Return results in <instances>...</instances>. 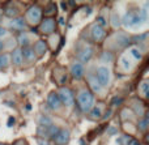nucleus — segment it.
<instances>
[{"instance_id": "b1692460", "label": "nucleus", "mask_w": 149, "mask_h": 145, "mask_svg": "<svg viewBox=\"0 0 149 145\" xmlns=\"http://www.w3.org/2000/svg\"><path fill=\"white\" fill-rule=\"evenodd\" d=\"M38 123L41 127H51L52 126V120L50 119L49 117H46V115H39L38 117Z\"/></svg>"}, {"instance_id": "9b49d317", "label": "nucleus", "mask_w": 149, "mask_h": 145, "mask_svg": "<svg viewBox=\"0 0 149 145\" xmlns=\"http://www.w3.org/2000/svg\"><path fill=\"white\" fill-rule=\"evenodd\" d=\"M47 105L50 106L51 110H60L62 109V102H60V98L58 96L56 92H51V93L47 96Z\"/></svg>"}, {"instance_id": "bb28decb", "label": "nucleus", "mask_w": 149, "mask_h": 145, "mask_svg": "<svg viewBox=\"0 0 149 145\" xmlns=\"http://www.w3.org/2000/svg\"><path fill=\"white\" fill-rule=\"evenodd\" d=\"M120 64H122V67H123V69H126V71H130V69H131V67H132L131 60H130V58H127V56L122 58V59H120Z\"/></svg>"}, {"instance_id": "f3484780", "label": "nucleus", "mask_w": 149, "mask_h": 145, "mask_svg": "<svg viewBox=\"0 0 149 145\" xmlns=\"http://www.w3.org/2000/svg\"><path fill=\"white\" fill-rule=\"evenodd\" d=\"M21 51H22V56H24V59H25L26 62H29V63H33V62H36V60H37L36 54H34L33 49H31L30 46H29V47H24V49H21Z\"/></svg>"}, {"instance_id": "4c0bfd02", "label": "nucleus", "mask_w": 149, "mask_h": 145, "mask_svg": "<svg viewBox=\"0 0 149 145\" xmlns=\"http://www.w3.org/2000/svg\"><path fill=\"white\" fill-rule=\"evenodd\" d=\"M3 20V9H0V22H1Z\"/></svg>"}, {"instance_id": "6e6552de", "label": "nucleus", "mask_w": 149, "mask_h": 145, "mask_svg": "<svg viewBox=\"0 0 149 145\" xmlns=\"http://www.w3.org/2000/svg\"><path fill=\"white\" fill-rule=\"evenodd\" d=\"M55 145H67L71 140V131L68 128H60L59 132L52 137Z\"/></svg>"}, {"instance_id": "5701e85b", "label": "nucleus", "mask_w": 149, "mask_h": 145, "mask_svg": "<svg viewBox=\"0 0 149 145\" xmlns=\"http://www.w3.org/2000/svg\"><path fill=\"white\" fill-rule=\"evenodd\" d=\"M113 60H114V54L110 50H105L100 56V62H102V63H111Z\"/></svg>"}, {"instance_id": "ddd939ff", "label": "nucleus", "mask_w": 149, "mask_h": 145, "mask_svg": "<svg viewBox=\"0 0 149 145\" xmlns=\"http://www.w3.org/2000/svg\"><path fill=\"white\" fill-rule=\"evenodd\" d=\"M33 51H34V54H36V56L37 58H41V56H43L47 52V50H49V46H47V43L45 41H42V39H38V41H36L34 42V44H33Z\"/></svg>"}, {"instance_id": "9d476101", "label": "nucleus", "mask_w": 149, "mask_h": 145, "mask_svg": "<svg viewBox=\"0 0 149 145\" xmlns=\"http://www.w3.org/2000/svg\"><path fill=\"white\" fill-rule=\"evenodd\" d=\"M70 73H71V76H72L73 78L80 80V78L85 75L84 64H81L80 62H73L72 64H71V67H70Z\"/></svg>"}, {"instance_id": "20e7f679", "label": "nucleus", "mask_w": 149, "mask_h": 145, "mask_svg": "<svg viewBox=\"0 0 149 145\" xmlns=\"http://www.w3.org/2000/svg\"><path fill=\"white\" fill-rule=\"evenodd\" d=\"M58 96L60 98V102H62L63 106L65 107H72L74 105V94L73 92L71 90L70 88H65V86H60L59 90L56 92Z\"/></svg>"}, {"instance_id": "e433bc0d", "label": "nucleus", "mask_w": 149, "mask_h": 145, "mask_svg": "<svg viewBox=\"0 0 149 145\" xmlns=\"http://www.w3.org/2000/svg\"><path fill=\"white\" fill-rule=\"evenodd\" d=\"M3 50H4V43H3V41L0 39V54H1Z\"/></svg>"}, {"instance_id": "f704fd0d", "label": "nucleus", "mask_w": 149, "mask_h": 145, "mask_svg": "<svg viewBox=\"0 0 149 145\" xmlns=\"http://www.w3.org/2000/svg\"><path fill=\"white\" fill-rule=\"evenodd\" d=\"M37 143H38V145H49V143H47L46 140H43V139H38Z\"/></svg>"}, {"instance_id": "cd10ccee", "label": "nucleus", "mask_w": 149, "mask_h": 145, "mask_svg": "<svg viewBox=\"0 0 149 145\" xmlns=\"http://www.w3.org/2000/svg\"><path fill=\"white\" fill-rule=\"evenodd\" d=\"M42 13H45L46 16L51 17V15H55V13H56V5H55V4H50L49 7H47V9L42 10Z\"/></svg>"}, {"instance_id": "0eeeda50", "label": "nucleus", "mask_w": 149, "mask_h": 145, "mask_svg": "<svg viewBox=\"0 0 149 145\" xmlns=\"http://www.w3.org/2000/svg\"><path fill=\"white\" fill-rule=\"evenodd\" d=\"M90 37H92V39L94 42H97V43L103 42V41H105V38H106L105 28L97 25V24H93L92 28H90Z\"/></svg>"}, {"instance_id": "58836bf2", "label": "nucleus", "mask_w": 149, "mask_h": 145, "mask_svg": "<svg viewBox=\"0 0 149 145\" xmlns=\"http://www.w3.org/2000/svg\"><path fill=\"white\" fill-rule=\"evenodd\" d=\"M0 145H1V144H0Z\"/></svg>"}, {"instance_id": "4be33fe9", "label": "nucleus", "mask_w": 149, "mask_h": 145, "mask_svg": "<svg viewBox=\"0 0 149 145\" xmlns=\"http://www.w3.org/2000/svg\"><path fill=\"white\" fill-rule=\"evenodd\" d=\"M110 24H111V26H113L114 29H118L119 26L122 25L120 16H119L118 12H115V10H114V12L111 13V16H110Z\"/></svg>"}, {"instance_id": "c9c22d12", "label": "nucleus", "mask_w": 149, "mask_h": 145, "mask_svg": "<svg viewBox=\"0 0 149 145\" xmlns=\"http://www.w3.org/2000/svg\"><path fill=\"white\" fill-rule=\"evenodd\" d=\"M13 145H26V141L25 140H17Z\"/></svg>"}, {"instance_id": "f257e3e1", "label": "nucleus", "mask_w": 149, "mask_h": 145, "mask_svg": "<svg viewBox=\"0 0 149 145\" xmlns=\"http://www.w3.org/2000/svg\"><path fill=\"white\" fill-rule=\"evenodd\" d=\"M94 102H95V98H94V94L89 90V89H82L81 92L79 93L77 96V106L80 107L82 112H89L90 110L94 107Z\"/></svg>"}, {"instance_id": "412c9836", "label": "nucleus", "mask_w": 149, "mask_h": 145, "mask_svg": "<svg viewBox=\"0 0 149 145\" xmlns=\"http://www.w3.org/2000/svg\"><path fill=\"white\" fill-rule=\"evenodd\" d=\"M10 64L9 54H0V71L7 69Z\"/></svg>"}, {"instance_id": "a211bd4d", "label": "nucleus", "mask_w": 149, "mask_h": 145, "mask_svg": "<svg viewBox=\"0 0 149 145\" xmlns=\"http://www.w3.org/2000/svg\"><path fill=\"white\" fill-rule=\"evenodd\" d=\"M88 114H89L90 119L98 120V119H101V118H102L103 112H102V109H101V106H94L89 112H88Z\"/></svg>"}, {"instance_id": "aec40b11", "label": "nucleus", "mask_w": 149, "mask_h": 145, "mask_svg": "<svg viewBox=\"0 0 149 145\" xmlns=\"http://www.w3.org/2000/svg\"><path fill=\"white\" fill-rule=\"evenodd\" d=\"M18 44L21 46V49L30 46V38H29V35L25 33V31H22V33L18 35Z\"/></svg>"}, {"instance_id": "423d86ee", "label": "nucleus", "mask_w": 149, "mask_h": 145, "mask_svg": "<svg viewBox=\"0 0 149 145\" xmlns=\"http://www.w3.org/2000/svg\"><path fill=\"white\" fill-rule=\"evenodd\" d=\"M56 29V21L52 17H46L42 18V21L38 25V31L41 34H46V35H50L52 34Z\"/></svg>"}, {"instance_id": "6ab92c4d", "label": "nucleus", "mask_w": 149, "mask_h": 145, "mask_svg": "<svg viewBox=\"0 0 149 145\" xmlns=\"http://www.w3.org/2000/svg\"><path fill=\"white\" fill-rule=\"evenodd\" d=\"M18 13H20V10H18L17 7H7L4 10H3V15H5L7 17H9L10 20L18 17Z\"/></svg>"}, {"instance_id": "393cba45", "label": "nucleus", "mask_w": 149, "mask_h": 145, "mask_svg": "<svg viewBox=\"0 0 149 145\" xmlns=\"http://www.w3.org/2000/svg\"><path fill=\"white\" fill-rule=\"evenodd\" d=\"M139 89H140V92H141V94L144 96V98H148V96H149V83H148V80H143L141 81V84L139 85Z\"/></svg>"}, {"instance_id": "f03ea898", "label": "nucleus", "mask_w": 149, "mask_h": 145, "mask_svg": "<svg viewBox=\"0 0 149 145\" xmlns=\"http://www.w3.org/2000/svg\"><path fill=\"white\" fill-rule=\"evenodd\" d=\"M42 8L39 7V5L37 4H33L30 5V7L26 9V13H25V21L28 25L30 26H36V25H39V22L42 21V16H43V13H42Z\"/></svg>"}, {"instance_id": "7c9ffc66", "label": "nucleus", "mask_w": 149, "mask_h": 145, "mask_svg": "<svg viewBox=\"0 0 149 145\" xmlns=\"http://www.w3.org/2000/svg\"><path fill=\"white\" fill-rule=\"evenodd\" d=\"M15 123H16V119H15L13 117H9V118H8V123H7L8 127H13V126H15Z\"/></svg>"}, {"instance_id": "4468645a", "label": "nucleus", "mask_w": 149, "mask_h": 145, "mask_svg": "<svg viewBox=\"0 0 149 145\" xmlns=\"http://www.w3.org/2000/svg\"><path fill=\"white\" fill-rule=\"evenodd\" d=\"M9 58H10V62L13 63V65H16V67H20V65L24 63V56H22L21 47H17V49L13 50V51L10 52Z\"/></svg>"}, {"instance_id": "c85d7f7f", "label": "nucleus", "mask_w": 149, "mask_h": 145, "mask_svg": "<svg viewBox=\"0 0 149 145\" xmlns=\"http://www.w3.org/2000/svg\"><path fill=\"white\" fill-rule=\"evenodd\" d=\"M147 38H148V33H147V31H145V33L140 34V35L131 37V41H132V42H144Z\"/></svg>"}, {"instance_id": "7ed1b4c3", "label": "nucleus", "mask_w": 149, "mask_h": 145, "mask_svg": "<svg viewBox=\"0 0 149 145\" xmlns=\"http://www.w3.org/2000/svg\"><path fill=\"white\" fill-rule=\"evenodd\" d=\"M139 10L140 9H130V10H127L126 15L120 18L122 25L126 26V28H137V26L144 25V24L141 22Z\"/></svg>"}, {"instance_id": "2eb2a0df", "label": "nucleus", "mask_w": 149, "mask_h": 145, "mask_svg": "<svg viewBox=\"0 0 149 145\" xmlns=\"http://www.w3.org/2000/svg\"><path fill=\"white\" fill-rule=\"evenodd\" d=\"M93 54H94V51H93L92 47H84V49H82L81 51L79 52V55H77V58H79V62L81 63V64H84V63H88L90 59H92Z\"/></svg>"}, {"instance_id": "1a4fd4ad", "label": "nucleus", "mask_w": 149, "mask_h": 145, "mask_svg": "<svg viewBox=\"0 0 149 145\" xmlns=\"http://www.w3.org/2000/svg\"><path fill=\"white\" fill-rule=\"evenodd\" d=\"M8 28L12 29V30H17V31H25L26 29L29 28V25L26 24L25 18H24V16H18V17L16 18H12V20L8 22Z\"/></svg>"}, {"instance_id": "f8f14e48", "label": "nucleus", "mask_w": 149, "mask_h": 145, "mask_svg": "<svg viewBox=\"0 0 149 145\" xmlns=\"http://www.w3.org/2000/svg\"><path fill=\"white\" fill-rule=\"evenodd\" d=\"M115 42H116V46L122 47V49H124V47L130 46V44L132 43L131 37H130L128 34L123 33V31H118V33L115 34Z\"/></svg>"}, {"instance_id": "72a5a7b5", "label": "nucleus", "mask_w": 149, "mask_h": 145, "mask_svg": "<svg viewBox=\"0 0 149 145\" xmlns=\"http://www.w3.org/2000/svg\"><path fill=\"white\" fill-rule=\"evenodd\" d=\"M122 102H123V99L122 98H114L113 99V105H115V106H119Z\"/></svg>"}, {"instance_id": "473e14b6", "label": "nucleus", "mask_w": 149, "mask_h": 145, "mask_svg": "<svg viewBox=\"0 0 149 145\" xmlns=\"http://www.w3.org/2000/svg\"><path fill=\"white\" fill-rule=\"evenodd\" d=\"M8 34V30L5 28H1V26H0V38H1V37H5Z\"/></svg>"}, {"instance_id": "a878e982", "label": "nucleus", "mask_w": 149, "mask_h": 145, "mask_svg": "<svg viewBox=\"0 0 149 145\" xmlns=\"http://www.w3.org/2000/svg\"><path fill=\"white\" fill-rule=\"evenodd\" d=\"M148 122H149L148 115L145 114V117L143 118V119H140V120H139V124H137V128H139L140 131H143V132H145V131H147V128H148Z\"/></svg>"}, {"instance_id": "39448f33", "label": "nucleus", "mask_w": 149, "mask_h": 145, "mask_svg": "<svg viewBox=\"0 0 149 145\" xmlns=\"http://www.w3.org/2000/svg\"><path fill=\"white\" fill-rule=\"evenodd\" d=\"M95 78H97V81L100 83V85L102 86H109L111 83V75H110V69H109V67H106V65H101V67L97 68V71H95Z\"/></svg>"}, {"instance_id": "c756f323", "label": "nucleus", "mask_w": 149, "mask_h": 145, "mask_svg": "<svg viewBox=\"0 0 149 145\" xmlns=\"http://www.w3.org/2000/svg\"><path fill=\"white\" fill-rule=\"evenodd\" d=\"M130 54H131L136 60H141L143 59V54L137 49H131V50H130Z\"/></svg>"}, {"instance_id": "2f4dec72", "label": "nucleus", "mask_w": 149, "mask_h": 145, "mask_svg": "<svg viewBox=\"0 0 149 145\" xmlns=\"http://www.w3.org/2000/svg\"><path fill=\"white\" fill-rule=\"evenodd\" d=\"M111 115H113V111H111V110H107V111H106V114L102 115V118H101V119H105L106 120V119H109Z\"/></svg>"}, {"instance_id": "dca6fc26", "label": "nucleus", "mask_w": 149, "mask_h": 145, "mask_svg": "<svg viewBox=\"0 0 149 145\" xmlns=\"http://www.w3.org/2000/svg\"><path fill=\"white\" fill-rule=\"evenodd\" d=\"M88 84H89L92 92H94V93H101V92H102V86L100 85V83L97 81V78H95L94 75L88 76Z\"/></svg>"}]
</instances>
